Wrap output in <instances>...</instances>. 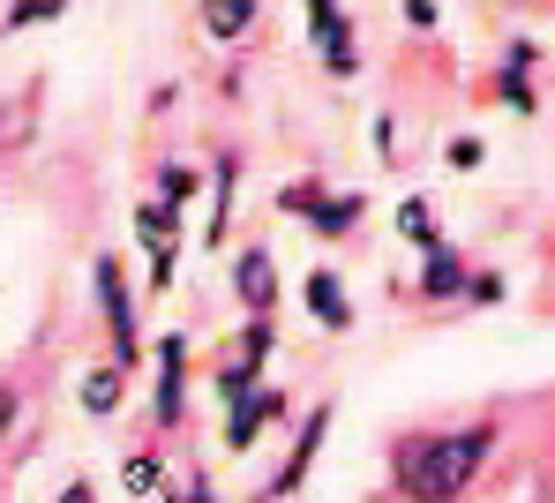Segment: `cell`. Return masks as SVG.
Returning <instances> with one entry per match:
<instances>
[{
    "label": "cell",
    "mask_w": 555,
    "mask_h": 503,
    "mask_svg": "<svg viewBox=\"0 0 555 503\" xmlns=\"http://www.w3.org/2000/svg\"><path fill=\"white\" fill-rule=\"evenodd\" d=\"M488 443H495V428H465V436H421V443H405V451H398V481H405V496H413V503L465 496L473 474H480V459H488Z\"/></svg>",
    "instance_id": "obj_1"
},
{
    "label": "cell",
    "mask_w": 555,
    "mask_h": 503,
    "mask_svg": "<svg viewBox=\"0 0 555 503\" xmlns=\"http://www.w3.org/2000/svg\"><path fill=\"white\" fill-rule=\"evenodd\" d=\"M308 30L323 38V61H331V76H353V68H361V53H353V30H346V15H338V8H308Z\"/></svg>",
    "instance_id": "obj_2"
},
{
    "label": "cell",
    "mask_w": 555,
    "mask_h": 503,
    "mask_svg": "<svg viewBox=\"0 0 555 503\" xmlns=\"http://www.w3.org/2000/svg\"><path fill=\"white\" fill-rule=\"evenodd\" d=\"M233 286H241V301L263 315V308L278 301V263H271V248H241V263H233Z\"/></svg>",
    "instance_id": "obj_3"
},
{
    "label": "cell",
    "mask_w": 555,
    "mask_h": 503,
    "mask_svg": "<svg viewBox=\"0 0 555 503\" xmlns=\"http://www.w3.org/2000/svg\"><path fill=\"white\" fill-rule=\"evenodd\" d=\"M98 294H105V315H113V331H120V369H135V331H128V294H120V263H113V256L98 263Z\"/></svg>",
    "instance_id": "obj_4"
},
{
    "label": "cell",
    "mask_w": 555,
    "mask_h": 503,
    "mask_svg": "<svg viewBox=\"0 0 555 503\" xmlns=\"http://www.w3.org/2000/svg\"><path fill=\"white\" fill-rule=\"evenodd\" d=\"M135 225H143L151 263H158V286H166V279H173V210H166V203H143V210H135Z\"/></svg>",
    "instance_id": "obj_5"
},
{
    "label": "cell",
    "mask_w": 555,
    "mask_h": 503,
    "mask_svg": "<svg viewBox=\"0 0 555 503\" xmlns=\"http://www.w3.org/2000/svg\"><path fill=\"white\" fill-rule=\"evenodd\" d=\"M323 436H331V413L315 405V421L300 428V443H293V459H285V474L271 481V496H293V489H300V474H308V459H315V443H323Z\"/></svg>",
    "instance_id": "obj_6"
},
{
    "label": "cell",
    "mask_w": 555,
    "mask_h": 503,
    "mask_svg": "<svg viewBox=\"0 0 555 503\" xmlns=\"http://www.w3.org/2000/svg\"><path fill=\"white\" fill-rule=\"evenodd\" d=\"M300 294H308V315H323L331 331H346V323H353V308H346V286H338L331 271H308V286H300Z\"/></svg>",
    "instance_id": "obj_7"
},
{
    "label": "cell",
    "mask_w": 555,
    "mask_h": 503,
    "mask_svg": "<svg viewBox=\"0 0 555 503\" xmlns=\"http://www.w3.org/2000/svg\"><path fill=\"white\" fill-rule=\"evenodd\" d=\"M271 413H278V391H263V399H233V421H225V443H233V451H248V443H256V428H263Z\"/></svg>",
    "instance_id": "obj_8"
},
{
    "label": "cell",
    "mask_w": 555,
    "mask_h": 503,
    "mask_svg": "<svg viewBox=\"0 0 555 503\" xmlns=\"http://www.w3.org/2000/svg\"><path fill=\"white\" fill-rule=\"evenodd\" d=\"M459 286H465L459 256H451V248H428V271H421V294H436V301H451Z\"/></svg>",
    "instance_id": "obj_9"
},
{
    "label": "cell",
    "mask_w": 555,
    "mask_h": 503,
    "mask_svg": "<svg viewBox=\"0 0 555 503\" xmlns=\"http://www.w3.org/2000/svg\"><path fill=\"white\" fill-rule=\"evenodd\" d=\"M398 233H405L413 248H443V241H436V210H428V196H405V203H398Z\"/></svg>",
    "instance_id": "obj_10"
},
{
    "label": "cell",
    "mask_w": 555,
    "mask_h": 503,
    "mask_svg": "<svg viewBox=\"0 0 555 503\" xmlns=\"http://www.w3.org/2000/svg\"><path fill=\"white\" fill-rule=\"evenodd\" d=\"M120 391H128V384H120V369H91V376H83V413H98V421H105V413H120Z\"/></svg>",
    "instance_id": "obj_11"
},
{
    "label": "cell",
    "mask_w": 555,
    "mask_h": 503,
    "mask_svg": "<svg viewBox=\"0 0 555 503\" xmlns=\"http://www.w3.org/2000/svg\"><path fill=\"white\" fill-rule=\"evenodd\" d=\"M120 481H128V496H158V481H166V466H158L151 451H135V459L120 466Z\"/></svg>",
    "instance_id": "obj_12"
},
{
    "label": "cell",
    "mask_w": 555,
    "mask_h": 503,
    "mask_svg": "<svg viewBox=\"0 0 555 503\" xmlns=\"http://www.w3.org/2000/svg\"><path fill=\"white\" fill-rule=\"evenodd\" d=\"M353 218H361V203H353V196H323V203H315V225H323V233H346Z\"/></svg>",
    "instance_id": "obj_13"
},
{
    "label": "cell",
    "mask_w": 555,
    "mask_h": 503,
    "mask_svg": "<svg viewBox=\"0 0 555 503\" xmlns=\"http://www.w3.org/2000/svg\"><path fill=\"white\" fill-rule=\"evenodd\" d=\"M203 23H210L218 38H241V30L256 23V8H203Z\"/></svg>",
    "instance_id": "obj_14"
},
{
    "label": "cell",
    "mask_w": 555,
    "mask_h": 503,
    "mask_svg": "<svg viewBox=\"0 0 555 503\" xmlns=\"http://www.w3.org/2000/svg\"><path fill=\"white\" fill-rule=\"evenodd\" d=\"M195 181H203L195 166H166V210H173V203H188V196H195Z\"/></svg>",
    "instance_id": "obj_15"
},
{
    "label": "cell",
    "mask_w": 555,
    "mask_h": 503,
    "mask_svg": "<svg viewBox=\"0 0 555 503\" xmlns=\"http://www.w3.org/2000/svg\"><path fill=\"white\" fill-rule=\"evenodd\" d=\"M315 203H323V189H308V181H293V189H285V210H315Z\"/></svg>",
    "instance_id": "obj_16"
},
{
    "label": "cell",
    "mask_w": 555,
    "mask_h": 503,
    "mask_svg": "<svg viewBox=\"0 0 555 503\" xmlns=\"http://www.w3.org/2000/svg\"><path fill=\"white\" fill-rule=\"evenodd\" d=\"M15 413H23V399H15V391L0 384V436H15Z\"/></svg>",
    "instance_id": "obj_17"
},
{
    "label": "cell",
    "mask_w": 555,
    "mask_h": 503,
    "mask_svg": "<svg viewBox=\"0 0 555 503\" xmlns=\"http://www.w3.org/2000/svg\"><path fill=\"white\" fill-rule=\"evenodd\" d=\"M61 503H91V481H76V489H61Z\"/></svg>",
    "instance_id": "obj_18"
}]
</instances>
